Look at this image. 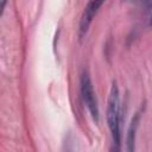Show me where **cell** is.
Returning a JSON list of instances; mask_svg holds the SVG:
<instances>
[{"mask_svg": "<svg viewBox=\"0 0 152 152\" xmlns=\"http://www.w3.org/2000/svg\"><path fill=\"white\" fill-rule=\"evenodd\" d=\"M138 122H139V114H137L131 122L129 129H128V137H127V145H128V151H133L134 150V135H135V131L138 127Z\"/></svg>", "mask_w": 152, "mask_h": 152, "instance_id": "277c9868", "label": "cell"}, {"mask_svg": "<svg viewBox=\"0 0 152 152\" xmlns=\"http://www.w3.org/2000/svg\"><path fill=\"white\" fill-rule=\"evenodd\" d=\"M80 86H81V95L84 104L87 106L93 120L95 122H99V107H97V101L95 96V91L93 88V83L90 80V76L88 71H83L81 75L80 80Z\"/></svg>", "mask_w": 152, "mask_h": 152, "instance_id": "7a4b0ae2", "label": "cell"}, {"mask_svg": "<svg viewBox=\"0 0 152 152\" xmlns=\"http://www.w3.org/2000/svg\"><path fill=\"white\" fill-rule=\"evenodd\" d=\"M6 4H7V0H0V18L4 13V10L6 7Z\"/></svg>", "mask_w": 152, "mask_h": 152, "instance_id": "5b68a950", "label": "cell"}, {"mask_svg": "<svg viewBox=\"0 0 152 152\" xmlns=\"http://www.w3.org/2000/svg\"><path fill=\"white\" fill-rule=\"evenodd\" d=\"M107 122L112 133V138L115 145L120 146L121 142V108H120V95L119 88L115 82H113L107 106Z\"/></svg>", "mask_w": 152, "mask_h": 152, "instance_id": "6da1fadb", "label": "cell"}, {"mask_svg": "<svg viewBox=\"0 0 152 152\" xmlns=\"http://www.w3.org/2000/svg\"><path fill=\"white\" fill-rule=\"evenodd\" d=\"M103 2H104V0H89V2L87 4V6L82 13L81 21H80V36L81 37H83L87 33L94 17L96 15L97 11L103 5Z\"/></svg>", "mask_w": 152, "mask_h": 152, "instance_id": "3957f363", "label": "cell"}]
</instances>
